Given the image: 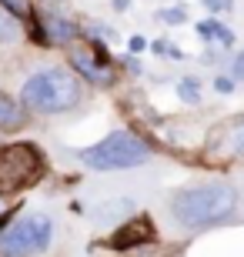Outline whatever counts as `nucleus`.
I'll use <instances>...</instances> for the list:
<instances>
[{
    "label": "nucleus",
    "mask_w": 244,
    "mask_h": 257,
    "mask_svg": "<svg viewBox=\"0 0 244 257\" xmlns=\"http://www.w3.org/2000/svg\"><path fill=\"white\" fill-rule=\"evenodd\" d=\"M234 207H237V191L224 181L184 187L171 197V217L184 230H201L211 227V224H221V220L231 217Z\"/></svg>",
    "instance_id": "nucleus-1"
},
{
    "label": "nucleus",
    "mask_w": 244,
    "mask_h": 257,
    "mask_svg": "<svg viewBox=\"0 0 244 257\" xmlns=\"http://www.w3.org/2000/svg\"><path fill=\"white\" fill-rule=\"evenodd\" d=\"M20 100L34 114H67L80 104V84L64 67H47V70H37L34 77H27Z\"/></svg>",
    "instance_id": "nucleus-2"
},
{
    "label": "nucleus",
    "mask_w": 244,
    "mask_h": 257,
    "mask_svg": "<svg viewBox=\"0 0 244 257\" xmlns=\"http://www.w3.org/2000/svg\"><path fill=\"white\" fill-rule=\"evenodd\" d=\"M77 157L91 171H131L150 161V144L131 131H111L94 147L77 151Z\"/></svg>",
    "instance_id": "nucleus-3"
},
{
    "label": "nucleus",
    "mask_w": 244,
    "mask_h": 257,
    "mask_svg": "<svg viewBox=\"0 0 244 257\" xmlns=\"http://www.w3.org/2000/svg\"><path fill=\"white\" fill-rule=\"evenodd\" d=\"M54 240V220L47 214H27L14 220L0 234V254L4 257H37Z\"/></svg>",
    "instance_id": "nucleus-4"
},
{
    "label": "nucleus",
    "mask_w": 244,
    "mask_h": 257,
    "mask_svg": "<svg viewBox=\"0 0 244 257\" xmlns=\"http://www.w3.org/2000/svg\"><path fill=\"white\" fill-rule=\"evenodd\" d=\"M44 177V154L34 144H10L0 151V194H14Z\"/></svg>",
    "instance_id": "nucleus-5"
},
{
    "label": "nucleus",
    "mask_w": 244,
    "mask_h": 257,
    "mask_svg": "<svg viewBox=\"0 0 244 257\" xmlns=\"http://www.w3.org/2000/svg\"><path fill=\"white\" fill-rule=\"evenodd\" d=\"M154 237V224L147 220V214H137V217L127 224V227H121L117 234H114L107 244H111L114 250H127V247H134V244H144V240H150Z\"/></svg>",
    "instance_id": "nucleus-6"
},
{
    "label": "nucleus",
    "mask_w": 244,
    "mask_h": 257,
    "mask_svg": "<svg viewBox=\"0 0 244 257\" xmlns=\"http://www.w3.org/2000/svg\"><path fill=\"white\" fill-rule=\"evenodd\" d=\"M70 64H74V70L84 74L91 84H111V64H107V60H97L91 50H74V54H70Z\"/></svg>",
    "instance_id": "nucleus-7"
},
{
    "label": "nucleus",
    "mask_w": 244,
    "mask_h": 257,
    "mask_svg": "<svg viewBox=\"0 0 244 257\" xmlns=\"http://www.w3.org/2000/svg\"><path fill=\"white\" fill-rule=\"evenodd\" d=\"M27 120V107L24 100H14L10 94H0V127L10 131V127H20Z\"/></svg>",
    "instance_id": "nucleus-8"
},
{
    "label": "nucleus",
    "mask_w": 244,
    "mask_h": 257,
    "mask_svg": "<svg viewBox=\"0 0 244 257\" xmlns=\"http://www.w3.org/2000/svg\"><path fill=\"white\" fill-rule=\"evenodd\" d=\"M197 34L204 40H217L221 47H231L234 44V34L224 27V24H217V20H204V24H197Z\"/></svg>",
    "instance_id": "nucleus-9"
},
{
    "label": "nucleus",
    "mask_w": 244,
    "mask_h": 257,
    "mask_svg": "<svg viewBox=\"0 0 244 257\" xmlns=\"http://www.w3.org/2000/svg\"><path fill=\"white\" fill-rule=\"evenodd\" d=\"M47 34H50V40H57V44H70L80 30H77L67 17H50L47 20Z\"/></svg>",
    "instance_id": "nucleus-10"
},
{
    "label": "nucleus",
    "mask_w": 244,
    "mask_h": 257,
    "mask_svg": "<svg viewBox=\"0 0 244 257\" xmlns=\"http://www.w3.org/2000/svg\"><path fill=\"white\" fill-rule=\"evenodd\" d=\"M178 97L184 100V104H201V87H197V80L184 77V80L178 84Z\"/></svg>",
    "instance_id": "nucleus-11"
},
{
    "label": "nucleus",
    "mask_w": 244,
    "mask_h": 257,
    "mask_svg": "<svg viewBox=\"0 0 244 257\" xmlns=\"http://www.w3.org/2000/svg\"><path fill=\"white\" fill-rule=\"evenodd\" d=\"M231 154H234V157H244V117L234 124V131H231Z\"/></svg>",
    "instance_id": "nucleus-12"
},
{
    "label": "nucleus",
    "mask_w": 244,
    "mask_h": 257,
    "mask_svg": "<svg viewBox=\"0 0 244 257\" xmlns=\"http://www.w3.org/2000/svg\"><path fill=\"white\" fill-rule=\"evenodd\" d=\"M0 7H4V10H10L14 17H24V14L30 10V4H27V0H0Z\"/></svg>",
    "instance_id": "nucleus-13"
},
{
    "label": "nucleus",
    "mask_w": 244,
    "mask_h": 257,
    "mask_svg": "<svg viewBox=\"0 0 244 257\" xmlns=\"http://www.w3.org/2000/svg\"><path fill=\"white\" fill-rule=\"evenodd\" d=\"M231 80H237V84H244V50L237 54L234 60H231Z\"/></svg>",
    "instance_id": "nucleus-14"
},
{
    "label": "nucleus",
    "mask_w": 244,
    "mask_h": 257,
    "mask_svg": "<svg viewBox=\"0 0 244 257\" xmlns=\"http://www.w3.org/2000/svg\"><path fill=\"white\" fill-rule=\"evenodd\" d=\"M201 4H204L211 14H224V10H231V4H234V0H201Z\"/></svg>",
    "instance_id": "nucleus-15"
},
{
    "label": "nucleus",
    "mask_w": 244,
    "mask_h": 257,
    "mask_svg": "<svg viewBox=\"0 0 244 257\" xmlns=\"http://www.w3.org/2000/svg\"><path fill=\"white\" fill-rule=\"evenodd\" d=\"M14 34H17V27H14V24L0 14V40H14Z\"/></svg>",
    "instance_id": "nucleus-16"
},
{
    "label": "nucleus",
    "mask_w": 244,
    "mask_h": 257,
    "mask_svg": "<svg viewBox=\"0 0 244 257\" xmlns=\"http://www.w3.org/2000/svg\"><path fill=\"white\" fill-rule=\"evenodd\" d=\"M214 90L217 94H231L234 90V80L231 77H214Z\"/></svg>",
    "instance_id": "nucleus-17"
},
{
    "label": "nucleus",
    "mask_w": 244,
    "mask_h": 257,
    "mask_svg": "<svg viewBox=\"0 0 244 257\" xmlns=\"http://www.w3.org/2000/svg\"><path fill=\"white\" fill-rule=\"evenodd\" d=\"M157 17H160V20H184V10H181V7H174V10H160Z\"/></svg>",
    "instance_id": "nucleus-18"
},
{
    "label": "nucleus",
    "mask_w": 244,
    "mask_h": 257,
    "mask_svg": "<svg viewBox=\"0 0 244 257\" xmlns=\"http://www.w3.org/2000/svg\"><path fill=\"white\" fill-rule=\"evenodd\" d=\"M131 50L137 54V50H144V37H131Z\"/></svg>",
    "instance_id": "nucleus-19"
},
{
    "label": "nucleus",
    "mask_w": 244,
    "mask_h": 257,
    "mask_svg": "<svg viewBox=\"0 0 244 257\" xmlns=\"http://www.w3.org/2000/svg\"><path fill=\"white\" fill-rule=\"evenodd\" d=\"M127 4H131V0H114V7H117V10H124Z\"/></svg>",
    "instance_id": "nucleus-20"
},
{
    "label": "nucleus",
    "mask_w": 244,
    "mask_h": 257,
    "mask_svg": "<svg viewBox=\"0 0 244 257\" xmlns=\"http://www.w3.org/2000/svg\"><path fill=\"white\" fill-rule=\"evenodd\" d=\"M0 214H4V197H0Z\"/></svg>",
    "instance_id": "nucleus-21"
}]
</instances>
